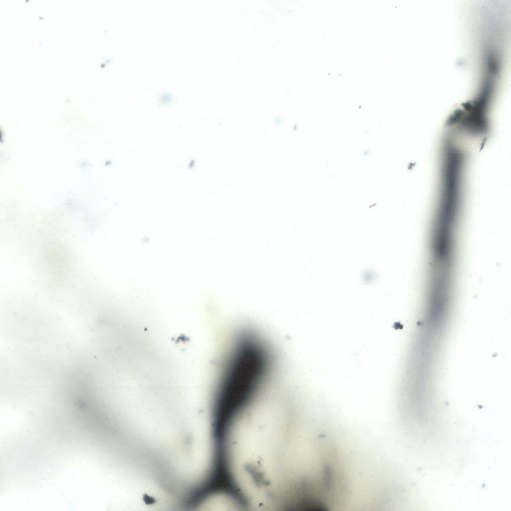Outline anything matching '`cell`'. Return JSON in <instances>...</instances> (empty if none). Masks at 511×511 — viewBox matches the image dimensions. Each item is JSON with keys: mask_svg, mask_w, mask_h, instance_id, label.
<instances>
[{"mask_svg": "<svg viewBox=\"0 0 511 511\" xmlns=\"http://www.w3.org/2000/svg\"><path fill=\"white\" fill-rule=\"evenodd\" d=\"M197 507L203 510L214 511H243L245 507L236 494L232 490H218L205 496Z\"/></svg>", "mask_w": 511, "mask_h": 511, "instance_id": "1", "label": "cell"}]
</instances>
